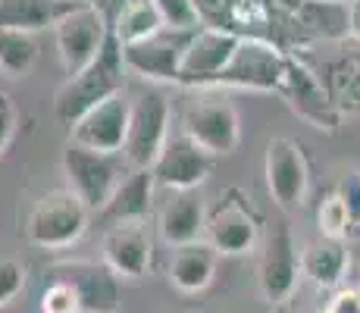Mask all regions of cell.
I'll use <instances>...</instances> for the list:
<instances>
[{"label": "cell", "mask_w": 360, "mask_h": 313, "mask_svg": "<svg viewBox=\"0 0 360 313\" xmlns=\"http://www.w3.org/2000/svg\"><path fill=\"white\" fill-rule=\"evenodd\" d=\"M351 248V260H348V273L354 276V285L360 288V235L354 238V245H348Z\"/></svg>", "instance_id": "obj_34"}, {"label": "cell", "mask_w": 360, "mask_h": 313, "mask_svg": "<svg viewBox=\"0 0 360 313\" xmlns=\"http://www.w3.org/2000/svg\"><path fill=\"white\" fill-rule=\"evenodd\" d=\"M282 75H285V57L279 53V47L257 38H241L229 66L213 79L210 88H241V91L279 94Z\"/></svg>", "instance_id": "obj_6"}, {"label": "cell", "mask_w": 360, "mask_h": 313, "mask_svg": "<svg viewBox=\"0 0 360 313\" xmlns=\"http://www.w3.org/2000/svg\"><path fill=\"white\" fill-rule=\"evenodd\" d=\"M88 219L91 210L79 194H72L69 188L47 191L34 200L25 219V238L41 250H66L82 241V235L88 232Z\"/></svg>", "instance_id": "obj_2"}, {"label": "cell", "mask_w": 360, "mask_h": 313, "mask_svg": "<svg viewBox=\"0 0 360 313\" xmlns=\"http://www.w3.org/2000/svg\"><path fill=\"white\" fill-rule=\"evenodd\" d=\"M323 85L338 113H360V57H342L329 63Z\"/></svg>", "instance_id": "obj_25"}, {"label": "cell", "mask_w": 360, "mask_h": 313, "mask_svg": "<svg viewBox=\"0 0 360 313\" xmlns=\"http://www.w3.org/2000/svg\"><path fill=\"white\" fill-rule=\"evenodd\" d=\"M129 116L131 101H126V94H113L94 110H88L69 129V141L85 144L91 151H103V154H122L129 138Z\"/></svg>", "instance_id": "obj_14"}, {"label": "cell", "mask_w": 360, "mask_h": 313, "mask_svg": "<svg viewBox=\"0 0 360 313\" xmlns=\"http://www.w3.org/2000/svg\"><path fill=\"white\" fill-rule=\"evenodd\" d=\"M238 41L241 38L229 29H213V25L195 29L188 38V47H185L182 69H179V85L210 88L213 79L229 66Z\"/></svg>", "instance_id": "obj_12"}, {"label": "cell", "mask_w": 360, "mask_h": 313, "mask_svg": "<svg viewBox=\"0 0 360 313\" xmlns=\"http://www.w3.org/2000/svg\"><path fill=\"white\" fill-rule=\"evenodd\" d=\"M188 38H191V32L160 29L144 41L122 44L126 69L144 82H172V85H179V69H182Z\"/></svg>", "instance_id": "obj_10"}, {"label": "cell", "mask_w": 360, "mask_h": 313, "mask_svg": "<svg viewBox=\"0 0 360 313\" xmlns=\"http://www.w3.org/2000/svg\"><path fill=\"white\" fill-rule=\"evenodd\" d=\"M301 257H297L295 238L285 222H276L266 232L257 260V285L260 295L269 304H285L295 295L297 279H301Z\"/></svg>", "instance_id": "obj_9"}, {"label": "cell", "mask_w": 360, "mask_h": 313, "mask_svg": "<svg viewBox=\"0 0 360 313\" xmlns=\"http://www.w3.org/2000/svg\"><path fill=\"white\" fill-rule=\"evenodd\" d=\"M157 235L169 248H182L207 235V207L198 191H169L157 210Z\"/></svg>", "instance_id": "obj_16"}, {"label": "cell", "mask_w": 360, "mask_h": 313, "mask_svg": "<svg viewBox=\"0 0 360 313\" xmlns=\"http://www.w3.org/2000/svg\"><path fill=\"white\" fill-rule=\"evenodd\" d=\"M279 94L288 101L292 113H297L307 125L323 129V132L338 129V116L342 113H338V107L332 103L323 79L310 66H304L301 60L285 57V75H282Z\"/></svg>", "instance_id": "obj_11"}, {"label": "cell", "mask_w": 360, "mask_h": 313, "mask_svg": "<svg viewBox=\"0 0 360 313\" xmlns=\"http://www.w3.org/2000/svg\"><path fill=\"white\" fill-rule=\"evenodd\" d=\"M263 166H266V188L276 207L285 213L301 210L310 188V170L301 144L288 135H276L266 144V163Z\"/></svg>", "instance_id": "obj_8"}, {"label": "cell", "mask_w": 360, "mask_h": 313, "mask_svg": "<svg viewBox=\"0 0 360 313\" xmlns=\"http://www.w3.org/2000/svg\"><path fill=\"white\" fill-rule=\"evenodd\" d=\"M103 263L120 279H144L154 263V238H150L148 219L113 222L101 241Z\"/></svg>", "instance_id": "obj_13"}, {"label": "cell", "mask_w": 360, "mask_h": 313, "mask_svg": "<svg viewBox=\"0 0 360 313\" xmlns=\"http://www.w3.org/2000/svg\"><path fill=\"white\" fill-rule=\"evenodd\" d=\"M126 60H122V44L116 41V34L107 41V47L88 63L85 69H79L75 75H69L63 85L53 94V116L60 125L72 129L88 110H94L107 97L122 94L126 85Z\"/></svg>", "instance_id": "obj_1"}, {"label": "cell", "mask_w": 360, "mask_h": 313, "mask_svg": "<svg viewBox=\"0 0 360 313\" xmlns=\"http://www.w3.org/2000/svg\"><path fill=\"white\" fill-rule=\"evenodd\" d=\"M169 103L160 91H148L131 97V116H129V138L122 157L131 170H150L160 157L166 138H169Z\"/></svg>", "instance_id": "obj_4"}, {"label": "cell", "mask_w": 360, "mask_h": 313, "mask_svg": "<svg viewBox=\"0 0 360 313\" xmlns=\"http://www.w3.org/2000/svg\"><path fill=\"white\" fill-rule=\"evenodd\" d=\"M85 0H0V29L19 32H44L57 29L60 19H66Z\"/></svg>", "instance_id": "obj_20"}, {"label": "cell", "mask_w": 360, "mask_h": 313, "mask_svg": "<svg viewBox=\"0 0 360 313\" xmlns=\"http://www.w3.org/2000/svg\"><path fill=\"white\" fill-rule=\"evenodd\" d=\"M160 10L166 29H179V32H195L200 29V10L198 0H154Z\"/></svg>", "instance_id": "obj_28"}, {"label": "cell", "mask_w": 360, "mask_h": 313, "mask_svg": "<svg viewBox=\"0 0 360 313\" xmlns=\"http://www.w3.org/2000/svg\"><path fill=\"white\" fill-rule=\"evenodd\" d=\"M154 170H131L120 182L116 194L110 198V204L101 210V217L107 219V226L126 219H148L150 204H154Z\"/></svg>", "instance_id": "obj_21"}, {"label": "cell", "mask_w": 360, "mask_h": 313, "mask_svg": "<svg viewBox=\"0 0 360 313\" xmlns=\"http://www.w3.org/2000/svg\"><path fill=\"white\" fill-rule=\"evenodd\" d=\"M342 4H351V0H342Z\"/></svg>", "instance_id": "obj_37"}, {"label": "cell", "mask_w": 360, "mask_h": 313, "mask_svg": "<svg viewBox=\"0 0 360 313\" xmlns=\"http://www.w3.org/2000/svg\"><path fill=\"white\" fill-rule=\"evenodd\" d=\"M53 38H57V53L66 75H75L107 47V41L113 38V25L107 23V13L98 4L85 0L66 19H60Z\"/></svg>", "instance_id": "obj_5"}, {"label": "cell", "mask_w": 360, "mask_h": 313, "mask_svg": "<svg viewBox=\"0 0 360 313\" xmlns=\"http://www.w3.org/2000/svg\"><path fill=\"white\" fill-rule=\"evenodd\" d=\"M316 229H320L323 238H338V241H345L348 235H354L351 213H348V207H345V200H342L338 191H332L329 198L320 204V210H316Z\"/></svg>", "instance_id": "obj_27"}, {"label": "cell", "mask_w": 360, "mask_h": 313, "mask_svg": "<svg viewBox=\"0 0 360 313\" xmlns=\"http://www.w3.org/2000/svg\"><path fill=\"white\" fill-rule=\"evenodd\" d=\"M217 263H219V250L210 245L207 238L191 241V245L172 248V260H169V285L179 288L182 295H198L217 276Z\"/></svg>", "instance_id": "obj_19"}, {"label": "cell", "mask_w": 360, "mask_h": 313, "mask_svg": "<svg viewBox=\"0 0 360 313\" xmlns=\"http://www.w3.org/2000/svg\"><path fill=\"white\" fill-rule=\"evenodd\" d=\"M150 170H154L157 185L169 188V191H195L210 176V154L191 141L185 132H176L166 138L160 157Z\"/></svg>", "instance_id": "obj_15"}, {"label": "cell", "mask_w": 360, "mask_h": 313, "mask_svg": "<svg viewBox=\"0 0 360 313\" xmlns=\"http://www.w3.org/2000/svg\"><path fill=\"white\" fill-rule=\"evenodd\" d=\"M351 38L360 41V0H351Z\"/></svg>", "instance_id": "obj_35"}, {"label": "cell", "mask_w": 360, "mask_h": 313, "mask_svg": "<svg viewBox=\"0 0 360 313\" xmlns=\"http://www.w3.org/2000/svg\"><path fill=\"white\" fill-rule=\"evenodd\" d=\"M38 60V44L32 32L0 29V75L4 79H25Z\"/></svg>", "instance_id": "obj_26"}, {"label": "cell", "mask_w": 360, "mask_h": 313, "mask_svg": "<svg viewBox=\"0 0 360 313\" xmlns=\"http://www.w3.org/2000/svg\"><path fill=\"white\" fill-rule=\"evenodd\" d=\"M63 279L75 285L82 313H116L120 310V276L107 263H69Z\"/></svg>", "instance_id": "obj_18"}, {"label": "cell", "mask_w": 360, "mask_h": 313, "mask_svg": "<svg viewBox=\"0 0 360 313\" xmlns=\"http://www.w3.org/2000/svg\"><path fill=\"white\" fill-rule=\"evenodd\" d=\"M260 238L257 217L245 204L226 200L213 213H207V241L219 250L223 257L251 254Z\"/></svg>", "instance_id": "obj_17"}, {"label": "cell", "mask_w": 360, "mask_h": 313, "mask_svg": "<svg viewBox=\"0 0 360 313\" xmlns=\"http://www.w3.org/2000/svg\"><path fill=\"white\" fill-rule=\"evenodd\" d=\"M185 313H198V310H185Z\"/></svg>", "instance_id": "obj_36"}, {"label": "cell", "mask_w": 360, "mask_h": 313, "mask_svg": "<svg viewBox=\"0 0 360 313\" xmlns=\"http://www.w3.org/2000/svg\"><path fill=\"white\" fill-rule=\"evenodd\" d=\"M41 313H82L79 291L72 282L57 279L53 285H47L41 295Z\"/></svg>", "instance_id": "obj_29"}, {"label": "cell", "mask_w": 360, "mask_h": 313, "mask_svg": "<svg viewBox=\"0 0 360 313\" xmlns=\"http://www.w3.org/2000/svg\"><path fill=\"white\" fill-rule=\"evenodd\" d=\"M348 260H351V248L348 241L338 238H316L304 248L301 254V273L307 276L314 285L320 288H332L342 282V276L348 273Z\"/></svg>", "instance_id": "obj_22"}, {"label": "cell", "mask_w": 360, "mask_h": 313, "mask_svg": "<svg viewBox=\"0 0 360 313\" xmlns=\"http://www.w3.org/2000/svg\"><path fill=\"white\" fill-rule=\"evenodd\" d=\"M25 267L19 260H13V257H4L0 260V307L10 301H16L19 291L25 288Z\"/></svg>", "instance_id": "obj_30"}, {"label": "cell", "mask_w": 360, "mask_h": 313, "mask_svg": "<svg viewBox=\"0 0 360 313\" xmlns=\"http://www.w3.org/2000/svg\"><path fill=\"white\" fill-rule=\"evenodd\" d=\"M297 23L320 38H351V4L342 0H304L295 10Z\"/></svg>", "instance_id": "obj_23"}, {"label": "cell", "mask_w": 360, "mask_h": 313, "mask_svg": "<svg viewBox=\"0 0 360 313\" xmlns=\"http://www.w3.org/2000/svg\"><path fill=\"white\" fill-rule=\"evenodd\" d=\"M60 163H63L69 191L79 194L91 213H101L126 179L122 176V166H126L122 154H103V151H91L75 141H66Z\"/></svg>", "instance_id": "obj_3"}, {"label": "cell", "mask_w": 360, "mask_h": 313, "mask_svg": "<svg viewBox=\"0 0 360 313\" xmlns=\"http://www.w3.org/2000/svg\"><path fill=\"white\" fill-rule=\"evenodd\" d=\"M182 132L195 144H200L210 157H226V154H232L241 141L238 110H235L226 97L200 94L185 107Z\"/></svg>", "instance_id": "obj_7"}, {"label": "cell", "mask_w": 360, "mask_h": 313, "mask_svg": "<svg viewBox=\"0 0 360 313\" xmlns=\"http://www.w3.org/2000/svg\"><path fill=\"white\" fill-rule=\"evenodd\" d=\"M323 313H360V288L357 285L338 288L335 295L329 298V304H326V310Z\"/></svg>", "instance_id": "obj_33"}, {"label": "cell", "mask_w": 360, "mask_h": 313, "mask_svg": "<svg viewBox=\"0 0 360 313\" xmlns=\"http://www.w3.org/2000/svg\"><path fill=\"white\" fill-rule=\"evenodd\" d=\"M338 194H342L345 207L351 213V226H354V235H360V170L348 172L338 185Z\"/></svg>", "instance_id": "obj_31"}, {"label": "cell", "mask_w": 360, "mask_h": 313, "mask_svg": "<svg viewBox=\"0 0 360 313\" xmlns=\"http://www.w3.org/2000/svg\"><path fill=\"white\" fill-rule=\"evenodd\" d=\"M160 29H166V23L154 0H122L113 23V34L120 44H135V41L150 38Z\"/></svg>", "instance_id": "obj_24"}, {"label": "cell", "mask_w": 360, "mask_h": 313, "mask_svg": "<svg viewBox=\"0 0 360 313\" xmlns=\"http://www.w3.org/2000/svg\"><path fill=\"white\" fill-rule=\"evenodd\" d=\"M16 103H13V97L6 91H0V157L6 154V148H10L13 135H16Z\"/></svg>", "instance_id": "obj_32"}]
</instances>
